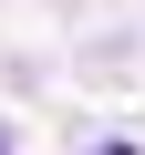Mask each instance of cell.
Wrapping results in <instances>:
<instances>
[{"mask_svg": "<svg viewBox=\"0 0 145 155\" xmlns=\"http://www.w3.org/2000/svg\"><path fill=\"white\" fill-rule=\"evenodd\" d=\"M104 155H135V145H104Z\"/></svg>", "mask_w": 145, "mask_h": 155, "instance_id": "cell-1", "label": "cell"}]
</instances>
